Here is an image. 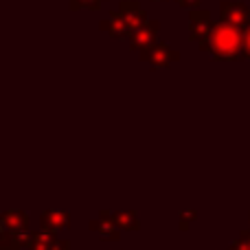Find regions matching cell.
Segmentation results:
<instances>
[{"instance_id": "cell-1", "label": "cell", "mask_w": 250, "mask_h": 250, "mask_svg": "<svg viewBox=\"0 0 250 250\" xmlns=\"http://www.w3.org/2000/svg\"><path fill=\"white\" fill-rule=\"evenodd\" d=\"M204 53H211L220 62H235L244 55V31L226 22H215L208 38L200 44Z\"/></svg>"}, {"instance_id": "cell-2", "label": "cell", "mask_w": 250, "mask_h": 250, "mask_svg": "<svg viewBox=\"0 0 250 250\" xmlns=\"http://www.w3.org/2000/svg\"><path fill=\"white\" fill-rule=\"evenodd\" d=\"M147 22V13L141 9V4L134 0H125L119 4L117 11H112L105 20L99 22V29L108 33L114 40L132 38L134 31H138Z\"/></svg>"}, {"instance_id": "cell-3", "label": "cell", "mask_w": 250, "mask_h": 250, "mask_svg": "<svg viewBox=\"0 0 250 250\" xmlns=\"http://www.w3.org/2000/svg\"><path fill=\"white\" fill-rule=\"evenodd\" d=\"M141 60L147 62L151 68H169L173 62L180 60V53L173 51L169 44H165V42H160L158 40L154 46H149L147 51L141 53Z\"/></svg>"}, {"instance_id": "cell-4", "label": "cell", "mask_w": 250, "mask_h": 250, "mask_svg": "<svg viewBox=\"0 0 250 250\" xmlns=\"http://www.w3.org/2000/svg\"><path fill=\"white\" fill-rule=\"evenodd\" d=\"M220 16L222 22L226 24H233L237 29L246 31L250 26V9L244 2H220Z\"/></svg>"}, {"instance_id": "cell-5", "label": "cell", "mask_w": 250, "mask_h": 250, "mask_svg": "<svg viewBox=\"0 0 250 250\" xmlns=\"http://www.w3.org/2000/svg\"><path fill=\"white\" fill-rule=\"evenodd\" d=\"M158 31H160V22L156 20H147L145 24L141 26L138 31H134V35L129 38V48L132 51H147L149 46H154L158 42Z\"/></svg>"}, {"instance_id": "cell-6", "label": "cell", "mask_w": 250, "mask_h": 250, "mask_svg": "<svg viewBox=\"0 0 250 250\" xmlns=\"http://www.w3.org/2000/svg\"><path fill=\"white\" fill-rule=\"evenodd\" d=\"M189 24H191V42H198L202 44L204 40L208 38V33L213 31V26H215V22L211 20V16H208V11H202V9H193L189 16Z\"/></svg>"}, {"instance_id": "cell-7", "label": "cell", "mask_w": 250, "mask_h": 250, "mask_svg": "<svg viewBox=\"0 0 250 250\" xmlns=\"http://www.w3.org/2000/svg\"><path fill=\"white\" fill-rule=\"evenodd\" d=\"M90 230H95L105 242H119V239H121V229L114 224L112 211H101L99 217H95V220L90 222Z\"/></svg>"}, {"instance_id": "cell-8", "label": "cell", "mask_w": 250, "mask_h": 250, "mask_svg": "<svg viewBox=\"0 0 250 250\" xmlns=\"http://www.w3.org/2000/svg\"><path fill=\"white\" fill-rule=\"evenodd\" d=\"M68 226H70V213L66 211L48 208V211H42V215H40V229L46 230V233H62Z\"/></svg>"}, {"instance_id": "cell-9", "label": "cell", "mask_w": 250, "mask_h": 250, "mask_svg": "<svg viewBox=\"0 0 250 250\" xmlns=\"http://www.w3.org/2000/svg\"><path fill=\"white\" fill-rule=\"evenodd\" d=\"M29 224H31L29 215H26L24 211H18V208L4 211L2 215H0V230H2V233H26Z\"/></svg>"}, {"instance_id": "cell-10", "label": "cell", "mask_w": 250, "mask_h": 250, "mask_svg": "<svg viewBox=\"0 0 250 250\" xmlns=\"http://www.w3.org/2000/svg\"><path fill=\"white\" fill-rule=\"evenodd\" d=\"M33 230L26 233H2L0 230V250H31Z\"/></svg>"}, {"instance_id": "cell-11", "label": "cell", "mask_w": 250, "mask_h": 250, "mask_svg": "<svg viewBox=\"0 0 250 250\" xmlns=\"http://www.w3.org/2000/svg\"><path fill=\"white\" fill-rule=\"evenodd\" d=\"M112 220H114V224H117L121 230L136 233V230L141 229V224H138V213L136 211H117V213H112Z\"/></svg>"}, {"instance_id": "cell-12", "label": "cell", "mask_w": 250, "mask_h": 250, "mask_svg": "<svg viewBox=\"0 0 250 250\" xmlns=\"http://www.w3.org/2000/svg\"><path fill=\"white\" fill-rule=\"evenodd\" d=\"M57 233H46V230H35L33 242H31V250H53L57 244Z\"/></svg>"}, {"instance_id": "cell-13", "label": "cell", "mask_w": 250, "mask_h": 250, "mask_svg": "<svg viewBox=\"0 0 250 250\" xmlns=\"http://www.w3.org/2000/svg\"><path fill=\"white\" fill-rule=\"evenodd\" d=\"M195 220H198V211H195V208H185V211L178 213V229L189 230Z\"/></svg>"}, {"instance_id": "cell-14", "label": "cell", "mask_w": 250, "mask_h": 250, "mask_svg": "<svg viewBox=\"0 0 250 250\" xmlns=\"http://www.w3.org/2000/svg\"><path fill=\"white\" fill-rule=\"evenodd\" d=\"M104 2H108V0H70V11H79V9H90V11H97Z\"/></svg>"}, {"instance_id": "cell-15", "label": "cell", "mask_w": 250, "mask_h": 250, "mask_svg": "<svg viewBox=\"0 0 250 250\" xmlns=\"http://www.w3.org/2000/svg\"><path fill=\"white\" fill-rule=\"evenodd\" d=\"M226 250H250V229H244L242 233H239V237Z\"/></svg>"}, {"instance_id": "cell-16", "label": "cell", "mask_w": 250, "mask_h": 250, "mask_svg": "<svg viewBox=\"0 0 250 250\" xmlns=\"http://www.w3.org/2000/svg\"><path fill=\"white\" fill-rule=\"evenodd\" d=\"M176 2L180 4L182 9H191V11H193V9H198L200 0H176Z\"/></svg>"}, {"instance_id": "cell-17", "label": "cell", "mask_w": 250, "mask_h": 250, "mask_svg": "<svg viewBox=\"0 0 250 250\" xmlns=\"http://www.w3.org/2000/svg\"><path fill=\"white\" fill-rule=\"evenodd\" d=\"M244 55L250 57V26L244 31Z\"/></svg>"}, {"instance_id": "cell-18", "label": "cell", "mask_w": 250, "mask_h": 250, "mask_svg": "<svg viewBox=\"0 0 250 250\" xmlns=\"http://www.w3.org/2000/svg\"><path fill=\"white\" fill-rule=\"evenodd\" d=\"M53 250H70V242H68V239H62V237H60Z\"/></svg>"}, {"instance_id": "cell-19", "label": "cell", "mask_w": 250, "mask_h": 250, "mask_svg": "<svg viewBox=\"0 0 250 250\" xmlns=\"http://www.w3.org/2000/svg\"><path fill=\"white\" fill-rule=\"evenodd\" d=\"M248 229H250V211H248Z\"/></svg>"}]
</instances>
